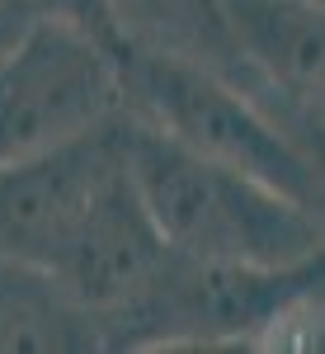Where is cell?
<instances>
[{
  "label": "cell",
  "mask_w": 325,
  "mask_h": 354,
  "mask_svg": "<svg viewBox=\"0 0 325 354\" xmlns=\"http://www.w3.org/2000/svg\"><path fill=\"white\" fill-rule=\"evenodd\" d=\"M123 161L146 218L170 250L231 265H311L325 250V208L273 185L193 156L123 113Z\"/></svg>",
  "instance_id": "cell-1"
},
{
  "label": "cell",
  "mask_w": 325,
  "mask_h": 354,
  "mask_svg": "<svg viewBox=\"0 0 325 354\" xmlns=\"http://www.w3.org/2000/svg\"><path fill=\"white\" fill-rule=\"evenodd\" d=\"M118 71L123 113L132 123H146L151 133L170 137L193 156L245 170L297 203L325 208L321 156L302 151L245 90L193 62L137 48H118Z\"/></svg>",
  "instance_id": "cell-2"
},
{
  "label": "cell",
  "mask_w": 325,
  "mask_h": 354,
  "mask_svg": "<svg viewBox=\"0 0 325 354\" xmlns=\"http://www.w3.org/2000/svg\"><path fill=\"white\" fill-rule=\"evenodd\" d=\"M325 265H231L170 255L156 288L113 326V350H213L269 345L278 326L321 302Z\"/></svg>",
  "instance_id": "cell-3"
},
{
  "label": "cell",
  "mask_w": 325,
  "mask_h": 354,
  "mask_svg": "<svg viewBox=\"0 0 325 354\" xmlns=\"http://www.w3.org/2000/svg\"><path fill=\"white\" fill-rule=\"evenodd\" d=\"M123 118L118 43L76 19H19L0 28V165Z\"/></svg>",
  "instance_id": "cell-4"
},
{
  "label": "cell",
  "mask_w": 325,
  "mask_h": 354,
  "mask_svg": "<svg viewBox=\"0 0 325 354\" xmlns=\"http://www.w3.org/2000/svg\"><path fill=\"white\" fill-rule=\"evenodd\" d=\"M123 180V118L52 151L0 165V255L52 270L85 218Z\"/></svg>",
  "instance_id": "cell-5"
},
{
  "label": "cell",
  "mask_w": 325,
  "mask_h": 354,
  "mask_svg": "<svg viewBox=\"0 0 325 354\" xmlns=\"http://www.w3.org/2000/svg\"><path fill=\"white\" fill-rule=\"evenodd\" d=\"M241 90L302 151L321 156L325 10L321 0H221Z\"/></svg>",
  "instance_id": "cell-6"
},
{
  "label": "cell",
  "mask_w": 325,
  "mask_h": 354,
  "mask_svg": "<svg viewBox=\"0 0 325 354\" xmlns=\"http://www.w3.org/2000/svg\"><path fill=\"white\" fill-rule=\"evenodd\" d=\"M170 255L175 250L165 245L156 222L146 218L132 180H123L85 218V227L71 236V245L57 255V265L48 274L76 298L81 312L95 317L99 340H104V354H108L113 326L156 288V279L165 274Z\"/></svg>",
  "instance_id": "cell-7"
},
{
  "label": "cell",
  "mask_w": 325,
  "mask_h": 354,
  "mask_svg": "<svg viewBox=\"0 0 325 354\" xmlns=\"http://www.w3.org/2000/svg\"><path fill=\"white\" fill-rule=\"evenodd\" d=\"M0 354H104V340L48 270L0 255Z\"/></svg>",
  "instance_id": "cell-8"
},
{
  "label": "cell",
  "mask_w": 325,
  "mask_h": 354,
  "mask_svg": "<svg viewBox=\"0 0 325 354\" xmlns=\"http://www.w3.org/2000/svg\"><path fill=\"white\" fill-rule=\"evenodd\" d=\"M118 48L161 53L217 71L241 90V66L221 24V0H99Z\"/></svg>",
  "instance_id": "cell-9"
},
{
  "label": "cell",
  "mask_w": 325,
  "mask_h": 354,
  "mask_svg": "<svg viewBox=\"0 0 325 354\" xmlns=\"http://www.w3.org/2000/svg\"><path fill=\"white\" fill-rule=\"evenodd\" d=\"M38 15H57V19H76V24L95 28L113 38V28L104 19V5L99 0H0V28L19 24V19H38ZM118 43V38H113Z\"/></svg>",
  "instance_id": "cell-10"
}]
</instances>
